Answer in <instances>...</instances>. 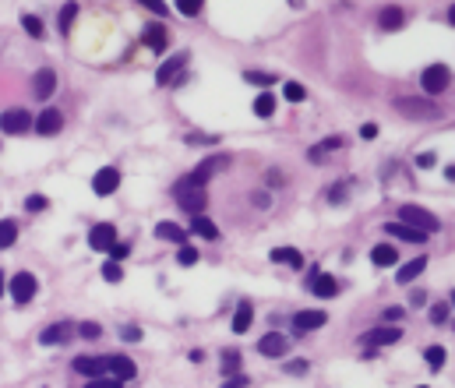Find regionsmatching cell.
Instances as JSON below:
<instances>
[{
    "instance_id": "obj_25",
    "label": "cell",
    "mask_w": 455,
    "mask_h": 388,
    "mask_svg": "<svg viewBox=\"0 0 455 388\" xmlns=\"http://www.w3.org/2000/svg\"><path fill=\"white\" fill-rule=\"evenodd\" d=\"M403 25H406L403 8H385V11H381V29H385V32H399Z\"/></svg>"
},
{
    "instance_id": "obj_35",
    "label": "cell",
    "mask_w": 455,
    "mask_h": 388,
    "mask_svg": "<svg viewBox=\"0 0 455 388\" xmlns=\"http://www.w3.org/2000/svg\"><path fill=\"white\" fill-rule=\"evenodd\" d=\"M85 388H124V381H121V378L102 374V378H88V385H85Z\"/></svg>"
},
{
    "instance_id": "obj_47",
    "label": "cell",
    "mask_w": 455,
    "mask_h": 388,
    "mask_svg": "<svg viewBox=\"0 0 455 388\" xmlns=\"http://www.w3.org/2000/svg\"><path fill=\"white\" fill-rule=\"evenodd\" d=\"M187 145H215V134H187Z\"/></svg>"
},
{
    "instance_id": "obj_19",
    "label": "cell",
    "mask_w": 455,
    "mask_h": 388,
    "mask_svg": "<svg viewBox=\"0 0 455 388\" xmlns=\"http://www.w3.org/2000/svg\"><path fill=\"white\" fill-rule=\"evenodd\" d=\"M141 42H145V46H152V49H159V53H166V49H169V39H166V25H162V22H152V25L145 29Z\"/></svg>"
},
{
    "instance_id": "obj_27",
    "label": "cell",
    "mask_w": 455,
    "mask_h": 388,
    "mask_svg": "<svg viewBox=\"0 0 455 388\" xmlns=\"http://www.w3.org/2000/svg\"><path fill=\"white\" fill-rule=\"evenodd\" d=\"M251 321H254V304H240L237 314H233V332H237V336H244V332L251 328Z\"/></svg>"
},
{
    "instance_id": "obj_32",
    "label": "cell",
    "mask_w": 455,
    "mask_h": 388,
    "mask_svg": "<svg viewBox=\"0 0 455 388\" xmlns=\"http://www.w3.org/2000/svg\"><path fill=\"white\" fill-rule=\"evenodd\" d=\"M244 82H251V85H261V88H268V85H275L279 78H275V75H268V71H244Z\"/></svg>"
},
{
    "instance_id": "obj_4",
    "label": "cell",
    "mask_w": 455,
    "mask_h": 388,
    "mask_svg": "<svg viewBox=\"0 0 455 388\" xmlns=\"http://www.w3.org/2000/svg\"><path fill=\"white\" fill-rule=\"evenodd\" d=\"M420 85H424V92H427V95H441V92L452 85V71H448L445 64H431V68H424Z\"/></svg>"
},
{
    "instance_id": "obj_41",
    "label": "cell",
    "mask_w": 455,
    "mask_h": 388,
    "mask_svg": "<svg viewBox=\"0 0 455 388\" xmlns=\"http://www.w3.org/2000/svg\"><path fill=\"white\" fill-rule=\"evenodd\" d=\"M177 261H180V265H194V261H198V247H187V244H180V251H177Z\"/></svg>"
},
{
    "instance_id": "obj_7",
    "label": "cell",
    "mask_w": 455,
    "mask_h": 388,
    "mask_svg": "<svg viewBox=\"0 0 455 388\" xmlns=\"http://www.w3.org/2000/svg\"><path fill=\"white\" fill-rule=\"evenodd\" d=\"M106 374L109 378H121V381H131L138 374V364L131 357H124V353H113V357H106Z\"/></svg>"
},
{
    "instance_id": "obj_16",
    "label": "cell",
    "mask_w": 455,
    "mask_h": 388,
    "mask_svg": "<svg viewBox=\"0 0 455 388\" xmlns=\"http://www.w3.org/2000/svg\"><path fill=\"white\" fill-rule=\"evenodd\" d=\"M68 339H71V325H68V321H56V325L43 328V336H39L43 346H64Z\"/></svg>"
},
{
    "instance_id": "obj_45",
    "label": "cell",
    "mask_w": 455,
    "mask_h": 388,
    "mask_svg": "<svg viewBox=\"0 0 455 388\" xmlns=\"http://www.w3.org/2000/svg\"><path fill=\"white\" fill-rule=\"evenodd\" d=\"M121 336H124V343H141V328H138V325H128Z\"/></svg>"
},
{
    "instance_id": "obj_1",
    "label": "cell",
    "mask_w": 455,
    "mask_h": 388,
    "mask_svg": "<svg viewBox=\"0 0 455 388\" xmlns=\"http://www.w3.org/2000/svg\"><path fill=\"white\" fill-rule=\"evenodd\" d=\"M173 198H177V205H180L187 215H201V212H205V205H208L205 184H198L191 173H187V177H180V180L173 184Z\"/></svg>"
},
{
    "instance_id": "obj_36",
    "label": "cell",
    "mask_w": 455,
    "mask_h": 388,
    "mask_svg": "<svg viewBox=\"0 0 455 388\" xmlns=\"http://www.w3.org/2000/svg\"><path fill=\"white\" fill-rule=\"evenodd\" d=\"M102 279H106V283H121V279H124V268H121L117 261H106V265H102Z\"/></svg>"
},
{
    "instance_id": "obj_34",
    "label": "cell",
    "mask_w": 455,
    "mask_h": 388,
    "mask_svg": "<svg viewBox=\"0 0 455 388\" xmlns=\"http://www.w3.org/2000/svg\"><path fill=\"white\" fill-rule=\"evenodd\" d=\"M282 95H286L290 102H304V99H307V88L297 85V82H286V85H282Z\"/></svg>"
},
{
    "instance_id": "obj_17",
    "label": "cell",
    "mask_w": 455,
    "mask_h": 388,
    "mask_svg": "<svg viewBox=\"0 0 455 388\" xmlns=\"http://www.w3.org/2000/svg\"><path fill=\"white\" fill-rule=\"evenodd\" d=\"M385 233L395 237V240H406V244H424L427 240V233H420V230H413L406 223H385Z\"/></svg>"
},
{
    "instance_id": "obj_24",
    "label": "cell",
    "mask_w": 455,
    "mask_h": 388,
    "mask_svg": "<svg viewBox=\"0 0 455 388\" xmlns=\"http://www.w3.org/2000/svg\"><path fill=\"white\" fill-rule=\"evenodd\" d=\"M191 233L201 237V240H219V226L212 223V219H205V215H194V219H191Z\"/></svg>"
},
{
    "instance_id": "obj_6",
    "label": "cell",
    "mask_w": 455,
    "mask_h": 388,
    "mask_svg": "<svg viewBox=\"0 0 455 388\" xmlns=\"http://www.w3.org/2000/svg\"><path fill=\"white\" fill-rule=\"evenodd\" d=\"M184 68H187V53H177L173 61H166V64L159 68V85H180V82L187 78Z\"/></svg>"
},
{
    "instance_id": "obj_55",
    "label": "cell",
    "mask_w": 455,
    "mask_h": 388,
    "mask_svg": "<svg viewBox=\"0 0 455 388\" xmlns=\"http://www.w3.org/2000/svg\"><path fill=\"white\" fill-rule=\"evenodd\" d=\"M4 290H8V286H4V272H0V297H4Z\"/></svg>"
},
{
    "instance_id": "obj_11",
    "label": "cell",
    "mask_w": 455,
    "mask_h": 388,
    "mask_svg": "<svg viewBox=\"0 0 455 388\" xmlns=\"http://www.w3.org/2000/svg\"><path fill=\"white\" fill-rule=\"evenodd\" d=\"M286 350H290V339L282 336V332H268V336L258 339V353L261 357H282Z\"/></svg>"
},
{
    "instance_id": "obj_56",
    "label": "cell",
    "mask_w": 455,
    "mask_h": 388,
    "mask_svg": "<svg viewBox=\"0 0 455 388\" xmlns=\"http://www.w3.org/2000/svg\"><path fill=\"white\" fill-rule=\"evenodd\" d=\"M424 388H427V385H424Z\"/></svg>"
},
{
    "instance_id": "obj_54",
    "label": "cell",
    "mask_w": 455,
    "mask_h": 388,
    "mask_svg": "<svg viewBox=\"0 0 455 388\" xmlns=\"http://www.w3.org/2000/svg\"><path fill=\"white\" fill-rule=\"evenodd\" d=\"M410 300H413V304H420V307H424V304H427V293H424V290H413V293H410Z\"/></svg>"
},
{
    "instance_id": "obj_51",
    "label": "cell",
    "mask_w": 455,
    "mask_h": 388,
    "mask_svg": "<svg viewBox=\"0 0 455 388\" xmlns=\"http://www.w3.org/2000/svg\"><path fill=\"white\" fill-rule=\"evenodd\" d=\"M145 11H152V15H159V18H166V15H169V8H166V4H145Z\"/></svg>"
},
{
    "instance_id": "obj_12",
    "label": "cell",
    "mask_w": 455,
    "mask_h": 388,
    "mask_svg": "<svg viewBox=\"0 0 455 388\" xmlns=\"http://www.w3.org/2000/svg\"><path fill=\"white\" fill-rule=\"evenodd\" d=\"M395 106H399L406 117H424V121H434V117L441 114V109H438L434 102H420V99H399Z\"/></svg>"
},
{
    "instance_id": "obj_15",
    "label": "cell",
    "mask_w": 455,
    "mask_h": 388,
    "mask_svg": "<svg viewBox=\"0 0 455 388\" xmlns=\"http://www.w3.org/2000/svg\"><path fill=\"white\" fill-rule=\"evenodd\" d=\"M307 286H311V293H314V297H321V300H328V297H335V293H339V279H335V275H328V272H318Z\"/></svg>"
},
{
    "instance_id": "obj_42",
    "label": "cell",
    "mask_w": 455,
    "mask_h": 388,
    "mask_svg": "<svg viewBox=\"0 0 455 388\" xmlns=\"http://www.w3.org/2000/svg\"><path fill=\"white\" fill-rule=\"evenodd\" d=\"M251 378L247 374H230V378H222V388H247Z\"/></svg>"
},
{
    "instance_id": "obj_50",
    "label": "cell",
    "mask_w": 455,
    "mask_h": 388,
    "mask_svg": "<svg viewBox=\"0 0 455 388\" xmlns=\"http://www.w3.org/2000/svg\"><path fill=\"white\" fill-rule=\"evenodd\" d=\"M360 138H364V141L378 138V124H364V127H360Z\"/></svg>"
},
{
    "instance_id": "obj_2",
    "label": "cell",
    "mask_w": 455,
    "mask_h": 388,
    "mask_svg": "<svg viewBox=\"0 0 455 388\" xmlns=\"http://www.w3.org/2000/svg\"><path fill=\"white\" fill-rule=\"evenodd\" d=\"M395 223H406V226H413V230H420V233H434V230L441 226V219H434V215H431L427 208H420V205H403Z\"/></svg>"
},
{
    "instance_id": "obj_49",
    "label": "cell",
    "mask_w": 455,
    "mask_h": 388,
    "mask_svg": "<svg viewBox=\"0 0 455 388\" xmlns=\"http://www.w3.org/2000/svg\"><path fill=\"white\" fill-rule=\"evenodd\" d=\"M434 162H438V159H434V152H420V155H417V166H420V170H431Z\"/></svg>"
},
{
    "instance_id": "obj_30",
    "label": "cell",
    "mask_w": 455,
    "mask_h": 388,
    "mask_svg": "<svg viewBox=\"0 0 455 388\" xmlns=\"http://www.w3.org/2000/svg\"><path fill=\"white\" fill-rule=\"evenodd\" d=\"M222 374H240V350H222Z\"/></svg>"
},
{
    "instance_id": "obj_44",
    "label": "cell",
    "mask_w": 455,
    "mask_h": 388,
    "mask_svg": "<svg viewBox=\"0 0 455 388\" xmlns=\"http://www.w3.org/2000/svg\"><path fill=\"white\" fill-rule=\"evenodd\" d=\"M431 321H434V325L448 321V304H434V307H431Z\"/></svg>"
},
{
    "instance_id": "obj_13",
    "label": "cell",
    "mask_w": 455,
    "mask_h": 388,
    "mask_svg": "<svg viewBox=\"0 0 455 388\" xmlns=\"http://www.w3.org/2000/svg\"><path fill=\"white\" fill-rule=\"evenodd\" d=\"M53 88H56V71H53V68H39V71H36V82H32L36 99L46 102V99L53 95Z\"/></svg>"
},
{
    "instance_id": "obj_9",
    "label": "cell",
    "mask_w": 455,
    "mask_h": 388,
    "mask_svg": "<svg viewBox=\"0 0 455 388\" xmlns=\"http://www.w3.org/2000/svg\"><path fill=\"white\" fill-rule=\"evenodd\" d=\"M113 244H117V230H113V223H95L88 230V247L92 251H109Z\"/></svg>"
},
{
    "instance_id": "obj_38",
    "label": "cell",
    "mask_w": 455,
    "mask_h": 388,
    "mask_svg": "<svg viewBox=\"0 0 455 388\" xmlns=\"http://www.w3.org/2000/svg\"><path fill=\"white\" fill-rule=\"evenodd\" d=\"M22 25H25V32H29L32 39H39V36H43V18H36V15H25V18H22Z\"/></svg>"
},
{
    "instance_id": "obj_39",
    "label": "cell",
    "mask_w": 455,
    "mask_h": 388,
    "mask_svg": "<svg viewBox=\"0 0 455 388\" xmlns=\"http://www.w3.org/2000/svg\"><path fill=\"white\" fill-rule=\"evenodd\" d=\"M78 332H82L85 339H99V336H102V325H99V321H82Z\"/></svg>"
},
{
    "instance_id": "obj_37",
    "label": "cell",
    "mask_w": 455,
    "mask_h": 388,
    "mask_svg": "<svg viewBox=\"0 0 455 388\" xmlns=\"http://www.w3.org/2000/svg\"><path fill=\"white\" fill-rule=\"evenodd\" d=\"M75 18H78V4H68V8L61 11V32H71Z\"/></svg>"
},
{
    "instance_id": "obj_53",
    "label": "cell",
    "mask_w": 455,
    "mask_h": 388,
    "mask_svg": "<svg viewBox=\"0 0 455 388\" xmlns=\"http://www.w3.org/2000/svg\"><path fill=\"white\" fill-rule=\"evenodd\" d=\"M286 371H290V374H304L307 364H304V360H293V364H286Z\"/></svg>"
},
{
    "instance_id": "obj_3",
    "label": "cell",
    "mask_w": 455,
    "mask_h": 388,
    "mask_svg": "<svg viewBox=\"0 0 455 388\" xmlns=\"http://www.w3.org/2000/svg\"><path fill=\"white\" fill-rule=\"evenodd\" d=\"M32 124L36 121H32V114H29L25 106H11V109L0 114V131H4V134H29Z\"/></svg>"
},
{
    "instance_id": "obj_26",
    "label": "cell",
    "mask_w": 455,
    "mask_h": 388,
    "mask_svg": "<svg viewBox=\"0 0 455 388\" xmlns=\"http://www.w3.org/2000/svg\"><path fill=\"white\" fill-rule=\"evenodd\" d=\"M272 261L290 265V268H304V258H300V251H293V247H272Z\"/></svg>"
},
{
    "instance_id": "obj_14",
    "label": "cell",
    "mask_w": 455,
    "mask_h": 388,
    "mask_svg": "<svg viewBox=\"0 0 455 388\" xmlns=\"http://www.w3.org/2000/svg\"><path fill=\"white\" fill-rule=\"evenodd\" d=\"M427 272V254H420V258H413V261H406V265H399L395 268V283H403V286H410L417 275H424Z\"/></svg>"
},
{
    "instance_id": "obj_18",
    "label": "cell",
    "mask_w": 455,
    "mask_h": 388,
    "mask_svg": "<svg viewBox=\"0 0 455 388\" xmlns=\"http://www.w3.org/2000/svg\"><path fill=\"white\" fill-rule=\"evenodd\" d=\"M222 166H230V159H226V155H212V159H205V162L198 166V170H194L191 177H194L198 184H208V180H212L219 170H222Z\"/></svg>"
},
{
    "instance_id": "obj_48",
    "label": "cell",
    "mask_w": 455,
    "mask_h": 388,
    "mask_svg": "<svg viewBox=\"0 0 455 388\" xmlns=\"http://www.w3.org/2000/svg\"><path fill=\"white\" fill-rule=\"evenodd\" d=\"M25 208H29V212H43V208H46V198H43V194H32V198L25 201Z\"/></svg>"
},
{
    "instance_id": "obj_31",
    "label": "cell",
    "mask_w": 455,
    "mask_h": 388,
    "mask_svg": "<svg viewBox=\"0 0 455 388\" xmlns=\"http://www.w3.org/2000/svg\"><path fill=\"white\" fill-rule=\"evenodd\" d=\"M254 114H258V117H272V114H275V95H268V92L258 95V99H254Z\"/></svg>"
},
{
    "instance_id": "obj_23",
    "label": "cell",
    "mask_w": 455,
    "mask_h": 388,
    "mask_svg": "<svg viewBox=\"0 0 455 388\" xmlns=\"http://www.w3.org/2000/svg\"><path fill=\"white\" fill-rule=\"evenodd\" d=\"M371 261L378 268H388V265H399V247H392V244H378L371 251Z\"/></svg>"
},
{
    "instance_id": "obj_21",
    "label": "cell",
    "mask_w": 455,
    "mask_h": 388,
    "mask_svg": "<svg viewBox=\"0 0 455 388\" xmlns=\"http://www.w3.org/2000/svg\"><path fill=\"white\" fill-rule=\"evenodd\" d=\"M75 371L85 378H102L106 374V357H75Z\"/></svg>"
},
{
    "instance_id": "obj_5",
    "label": "cell",
    "mask_w": 455,
    "mask_h": 388,
    "mask_svg": "<svg viewBox=\"0 0 455 388\" xmlns=\"http://www.w3.org/2000/svg\"><path fill=\"white\" fill-rule=\"evenodd\" d=\"M36 290H39V283H36L32 272H18L15 279H11V297H15V304H29V300L36 297Z\"/></svg>"
},
{
    "instance_id": "obj_8",
    "label": "cell",
    "mask_w": 455,
    "mask_h": 388,
    "mask_svg": "<svg viewBox=\"0 0 455 388\" xmlns=\"http://www.w3.org/2000/svg\"><path fill=\"white\" fill-rule=\"evenodd\" d=\"M117 187H121V173L113 170V166H102V170L92 177V191H95L99 198H109Z\"/></svg>"
},
{
    "instance_id": "obj_43",
    "label": "cell",
    "mask_w": 455,
    "mask_h": 388,
    "mask_svg": "<svg viewBox=\"0 0 455 388\" xmlns=\"http://www.w3.org/2000/svg\"><path fill=\"white\" fill-rule=\"evenodd\" d=\"M328 201H332V205H343V201H346V184H335V187L328 191Z\"/></svg>"
},
{
    "instance_id": "obj_28",
    "label": "cell",
    "mask_w": 455,
    "mask_h": 388,
    "mask_svg": "<svg viewBox=\"0 0 455 388\" xmlns=\"http://www.w3.org/2000/svg\"><path fill=\"white\" fill-rule=\"evenodd\" d=\"M155 237H159V240H173V244H187V233H184L177 223H159V226H155Z\"/></svg>"
},
{
    "instance_id": "obj_33",
    "label": "cell",
    "mask_w": 455,
    "mask_h": 388,
    "mask_svg": "<svg viewBox=\"0 0 455 388\" xmlns=\"http://www.w3.org/2000/svg\"><path fill=\"white\" fill-rule=\"evenodd\" d=\"M445 346H427V353H424V360L431 364V371H441V364H445Z\"/></svg>"
},
{
    "instance_id": "obj_52",
    "label": "cell",
    "mask_w": 455,
    "mask_h": 388,
    "mask_svg": "<svg viewBox=\"0 0 455 388\" xmlns=\"http://www.w3.org/2000/svg\"><path fill=\"white\" fill-rule=\"evenodd\" d=\"M403 314H406L403 307H388V311H385V321H399Z\"/></svg>"
},
{
    "instance_id": "obj_40",
    "label": "cell",
    "mask_w": 455,
    "mask_h": 388,
    "mask_svg": "<svg viewBox=\"0 0 455 388\" xmlns=\"http://www.w3.org/2000/svg\"><path fill=\"white\" fill-rule=\"evenodd\" d=\"M177 11H180V15H187V18H194V15H201V0H180Z\"/></svg>"
},
{
    "instance_id": "obj_29",
    "label": "cell",
    "mask_w": 455,
    "mask_h": 388,
    "mask_svg": "<svg viewBox=\"0 0 455 388\" xmlns=\"http://www.w3.org/2000/svg\"><path fill=\"white\" fill-rule=\"evenodd\" d=\"M15 240H18V226L11 223V219H0V251L15 247Z\"/></svg>"
},
{
    "instance_id": "obj_46",
    "label": "cell",
    "mask_w": 455,
    "mask_h": 388,
    "mask_svg": "<svg viewBox=\"0 0 455 388\" xmlns=\"http://www.w3.org/2000/svg\"><path fill=\"white\" fill-rule=\"evenodd\" d=\"M106 254H109L113 261H121V258H128V254H131V247H128V244H113Z\"/></svg>"
},
{
    "instance_id": "obj_22",
    "label": "cell",
    "mask_w": 455,
    "mask_h": 388,
    "mask_svg": "<svg viewBox=\"0 0 455 388\" xmlns=\"http://www.w3.org/2000/svg\"><path fill=\"white\" fill-rule=\"evenodd\" d=\"M403 339V332L399 328H374V332H367V346H395Z\"/></svg>"
},
{
    "instance_id": "obj_20",
    "label": "cell",
    "mask_w": 455,
    "mask_h": 388,
    "mask_svg": "<svg viewBox=\"0 0 455 388\" xmlns=\"http://www.w3.org/2000/svg\"><path fill=\"white\" fill-rule=\"evenodd\" d=\"M325 321H328L325 311H300V314H293V328H297V332H314V328H321Z\"/></svg>"
},
{
    "instance_id": "obj_10",
    "label": "cell",
    "mask_w": 455,
    "mask_h": 388,
    "mask_svg": "<svg viewBox=\"0 0 455 388\" xmlns=\"http://www.w3.org/2000/svg\"><path fill=\"white\" fill-rule=\"evenodd\" d=\"M32 127H36V134H43V138L56 134V131L64 127V117H61V109H56V106H46L43 114H39V121H36Z\"/></svg>"
}]
</instances>
